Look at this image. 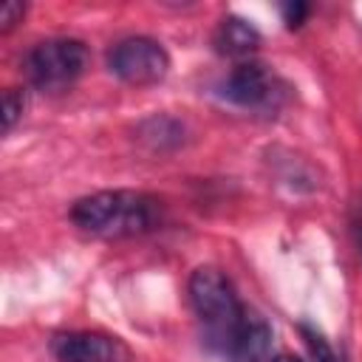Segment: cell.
<instances>
[{
    "mask_svg": "<svg viewBox=\"0 0 362 362\" xmlns=\"http://www.w3.org/2000/svg\"><path fill=\"white\" fill-rule=\"evenodd\" d=\"M164 218L161 198L139 189H99L71 206L76 229L96 238H136L153 232Z\"/></svg>",
    "mask_w": 362,
    "mask_h": 362,
    "instance_id": "1",
    "label": "cell"
},
{
    "mask_svg": "<svg viewBox=\"0 0 362 362\" xmlns=\"http://www.w3.org/2000/svg\"><path fill=\"white\" fill-rule=\"evenodd\" d=\"M187 291H189L192 311L204 325L206 342L212 348H218L221 354L232 356L238 334L249 314V308L240 303L232 280L215 266H198L189 274Z\"/></svg>",
    "mask_w": 362,
    "mask_h": 362,
    "instance_id": "2",
    "label": "cell"
},
{
    "mask_svg": "<svg viewBox=\"0 0 362 362\" xmlns=\"http://www.w3.org/2000/svg\"><path fill=\"white\" fill-rule=\"evenodd\" d=\"M88 59H90V54H88V45L82 40L51 37V40L37 42L25 54L23 68H25L28 82L37 90H42V93H62L71 85H76V79L88 68Z\"/></svg>",
    "mask_w": 362,
    "mask_h": 362,
    "instance_id": "3",
    "label": "cell"
},
{
    "mask_svg": "<svg viewBox=\"0 0 362 362\" xmlns=\"http://www.w3.org/2000/svg\"><path fill=\"white\" fill-rule=\"evenodd\" d=\"M218 93L243 110L274 113L283 107L288 96V85L269 65L257 59H243L223 76V82L218 85Z\"/></svg>",
    "mask_w": 362,
    "mask_h": 362,
    "instance_id": "4",
    "label": "cell"
},
{
    "mask_svg": "<svg viewBox=\"0 0 362 362\" xmlns=\"http://www.w3.org/2000/svg\"><path fill=\"white\" fill-rule=\"evenodd\" d=\"M107 68L124 85L144 88V85H156V82H161L167 76L170 54L158 40L136 34V37H124V40L110 45Z\"/></svg>",
    "mask_w": 362,
    "mask_h": 362,
    "instance_id": "5",
    "label": "cell"
},
{
    "mask_svg": "<svg viewBox=\"0 0 362 362\" xmlns=\"http://www.w3.org/2000/svg\"><path fill=\"white\" fill-rule=\"evenodd\" d=\"M51 354L59 362H130L124 339L105 331H62L51 337Z\"/></svg>",
    "mask_w": 362,
    "mask_h": 362,
    "instance_id": "6",
    "label": "cell"
},
{
    "mask_svg": "<svg viewBox=\"0 0 362 362\" xmlns=\"http://www.w3.org/2000/svg\"><path fill=\"white\" fill-rule=\"evenodd\" d=\"M212 45H215L218 54L243 62L246 57H252V54L257 51V45H260V31H257L249 20H243V17H238V14H226V17L218 20V25H215V31H212Z\"/></svg>",
    "mask_w": 362,
    "mask_h": 362,
    "instance_id": "7",
    "label": "cell"
},
{
    "mask_svg": "<svg viewBox=\"0 0 362 362\" xmlns=\"http://www.w3.org/2000/svg\"><path fill=\"white\" fill-rule=\"evenodd\" d=\"M269 348H272V328L266 325V320L260 314L249 311L246 322L238 334L232 359H238V362H263L269 356Z\"/></svg>",
    "mask_w": 362,
    "mask_h": 362,
    "instance_id": "8",
    "label": "cell"
},
{
    "mask_svg": "<svg viewBox=\"0 0 362 362\" xmlns=\"http://www.w3.org/2000/svg\"><path fill=\"white\" fill-rule=\"evenodd\" d=\"M300 334H303V339H305V345H308L314 362H342V356L334 351V345H331L317 328H311V325H300Z\"/></svg>",
    "mask_w": 362,
    "mask_h": 362,
    "instance_id": "9",
    "label": "cell"
},
{
    "mask_svg": "<svg viewBox=\"0 0 362 362\" xmlns=\"http://www.w3.org/2000/svg\"><path fill=\"white\" fill-rule=\"evenodd\" d=\"M23 110H25L23 90H17V88L3 90V102H0V124H3V133H8L17 124V119L23 116Z\"/></svg>",
    "mask_w": 362,
    "mask_h": 362,
    "instance_id": "10",
    "label": "cell"
},
{
    "mask_svg": "<svg viewBox=\"0 0 362 362\" xmlns=\"http://www.w3.org/2000/svg\"><path fill=\"white\" fill-rule=\"evenodd\" d=\"M25 17V3H17V0H8L0 6V34H8L17 28V23H23Z\"/></svg>",
    "mask_w": 362,
    "mask_h": 362,
    "instance_id": "11",
    "label": "cell"
},
{
    "mask_svg": "<svg viewBox=\"0 0 362 362\" xmlns=\"http://www.w3.org/2000/svg\"><path fill=\"white\" fill-rule=\"evenodd\" d=\"M280 11H283L286 25H288V28H294V25H300V23L305 20L308 6H305V3H286V6H280Z\"/></svg>",
    "mask_w": 362,
    "mask_h": 362,
    "instance_id": "12",
    "label": "cell"
},
{
    "mask_svg": "<svg viewBox=\"0 0 362 362\" xmlns=\"http://www.w3.org/2000/svg\"><path fill=\"white\" fill-rule=\"evenodd\" d=\"M351 232H354V243H356V249L362 255V221H354L351 223Z\"/></svg>",
    "mask_w": 362,
    "mask_h": 362,
    "instance_id": "13",
    "label": "cell"
},
{
    "mask_svg": "<svg viewBox=\"0 0 362 362\" xmlns=\"http://www.w3.org/2000/svg\"><path fill=\"white\" fill-rule=\"evenodd\" d=\"M272 362H303V359H297V356H291V354H280V356H274Z\"/></svg>",
    "mask_w": 362,
    "mask_h": 362,
    "instance_id": "14",
    "label": "cell"
}]
</instances>
